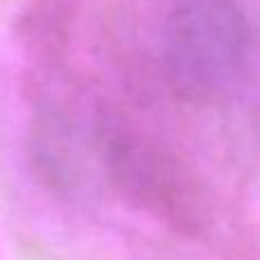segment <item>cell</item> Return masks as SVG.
I'll return each mask as SVG.
<instances>
[{"label": "cell", "mask_w": 260, "mask_h": 260, "mask_svg": "<svg viewBox=\"0 0 260 260\" xmlns=\"http://www.w3.org/2000/svg\"><path fill=\"white\" fill-rule=\"evenodd\" d=\"M251 30L238 0H178L165 30L169 82L189 101H208L240 80Z\"/></svg>", "instance_id": "1"}, {"label": "cell", "mask_w": 260, "mask_h": 260, "mask_svg": "<svg viewBox=\"0 0 260 260\" xmlns=\"http://www.w3.org/2000/svg\"><path fill=\"white\" fill-rule=\"evenodd\" d=\"M99 157L103 180L139 208L178 224L187 219L189 187L180 165L162 146L105 110L99 112Z\"/></svg>", "instance_id": "2"}]
</instances>
